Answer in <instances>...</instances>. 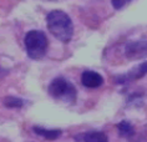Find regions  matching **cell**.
<instances>
[{"label":"cell","mask_w":147,"mask_h":142,"mask_svg":"<svg viewBox=\"0 0 147 142\" xmlns=\"http://www.w3.org/2000/svg\"><path fill=\"white\" fill-rule=\"evenodd\" d=\"M47 29L57 40L70 42L74 35V25L70 16L61 10H53L46 16Z\"/></svg>","instance_id":"6da1fadb"},{"label":"cell","mask_w":147,"mask_h":142,"mask_svg":"<svg viewBox=\"0 0 147 142\" xmlns=\"http://www.w3.org/2000/svg\"><path fill=\"white\" fill-rule=\"evenodd\" d=\"M25 47L29 57L39 60L45 56L47 50L46 35L40 30H31L25 35Z\"/></svg>","instance_id":"7a4b0ae2"},{"label":"cell","mask_w":147,"mask_h":142,"mask_svg":"<svg viewBox=\"0 0 147 142\" xmlns=\"http://www.w3.org/2000/svg\"><path fill=\"white\" fill-rule=\"evenodd\" d=\"M49 95L55 100H60L64 102H74L76 100V89L72 83H70L64 77H56L49 85Z\"/></svg>","instance_id":"3957f363"},{"label":"cell","mask_w":147,"mask_h":142,"mask_svg":"<svg viewBox=\"0 0 147 142\" xmlns=\"http://www.w3.org/2000/svg\"><path fill=\"white\" fill-rule=\"evenodd\" d=\"M126 56L131 60H136L140 57L147 55V40H138V41H132L126 45L125 49Z\"/></svg>","instance_id":"277c9868"},{"label":"cell","mask_w":147,"mask_h":142,"mask_svg":"<svg viewBox=\"0 0 147 142\" xmlns=\"http://www.w3.org/2000/svg\"><path fill=\"white\" fill-rule=\"evenodd\" d=\"M147 74V61L146 63H142L141 65L134 67L131 71H128L127 74L125 75H120L115 77V82L116 83H127L131 81H135V80H138L143 77Z\"/></svg>","instance_id":"5b68a950"},{"label":"cell","mask_w":147,"mask_h":142,"mask_svg":"<svg viewBox=\"0 0 147 142\" xmlns=\"http://www.w3.org/2000/svg\"><path fill=\"white\" fill-rule=\"evenodd\" d=\"M81 82L85 87H89V89H96V87H100L102 83H104V77L97 74L95 71H84L81 75Z\"/></svg>","instance_id":"8992f818"},{"label":"cell","mask_w":147,"mask_h":142,"mask_svg":"<svg viewBox=\"0 0 147 142\" xmlns=\"http://www.w3.org/2000/svg\"><path fill=\"white\" fill-rule=\"evenodd\" d=\"M32 131H34L36 135H39V136L46 138V140H49V141H54L61 136L60 130H49V129H44V127L34 126L32 127Z\"/></svg>","instance_id":"52a82bcc"},{"label":"cell","mask_w":147,"mask_h":142,"mask_svg":"<svg viewBox=\"0 0 147 142\" xmlns=\"http://www.w3.org/2000/svg\"><path fill=\"white\" fill-rule=\"evenodd\" d=\"M84 142H109L107 136L100 131H94V132H87L82 135Z\"/></svg>","instance_id":"ba28073f"},{"label":"cell","mask_w":147,"mask_h":142,"mask_svg":"<svg viewBox=\"0 0 147 142\" xmlns=\"http://www.w3.org/2000/svg\"><path fill=\"white\" fill-rule=\"evenodd\" d=\"M117 130H119V133L122 137L128 138V137H132L135 135L134 126H132L128 121H126V120H123V121H121L120 123H117Z\"/></svg>","instance_id":"9c48e42d"},{"label":"cell","mask_w":147,"mask_h":142,"mask_svg":"<svg viewBox=\"0 0 147 142\" xmlns=\"http://www.w3.org/2000/svg\"><path fill=\"white\" fill-rule=\"evenodd\" d=\"M4 105L9 108H20V107H23L24 101L21 99H18V97L10 96V97H5L4 99Z\"/></svg>","instance_id":"30bf717a"},{"label":"cell","mask_w":147,"mask_h":142,"mask_svg":"<svg viewBox=\"0 0 147 142\" xmlns=\"http://www.w3.org/2000/svg\"><path fill=\"white\" fill-rule=\"evenodd\" d=\"M128 1H131V0H111V4L115 9H121L122 6L126 5Z\"/></svg>","instance_id":"8fae6325"}]
</instances>
